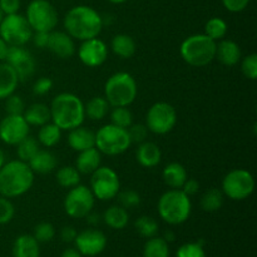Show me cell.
Instances as JSON below:
<instances>
[{"label":"cell","mask_w":257,"mask_h":257,"mask_svg":"<svg viewBox=\"0 0 257 257\" xmlns=\"http://www.w3.org/2000/svg\"><path fill=\"white\" fill-rule=\"evenodd\" d=\"M103 18L99 13L87 5L72 8L64 17L65 32L73 38L83 40L97 38L103 29Z\"/></svg>","instance_id":"obj_1"},{"label":"cell","mask_w":257,"mask_h":257,"mask_svg":"<svg viewBox=\"0 0 257 257\" xmlns=\"http://www.w3.org/2000/svg\"><path fill=\"white\" fill-rule=\"evenodd\" d=\"M35 173L20 160L5 162L0 167V196L17 198L25 195L34 183Z\"/></svg>","instance_id":"obj_2"},{"label":"cell","mask_w":257,"mask_h":257,"mask_svg":"<svg viewBox=\"0 0 257 257\" xmlns=\"http://www.w3.org/2000/svg\"><path fill=\"white\" fill-rule=\"evenodd\" d=\"M50 108V122L62 131H70L83 124L85 119L84 103L73 93H59L53 98Z\"/></svg>","instance_id":"obj_3"},{"label":"cell","mask_w":257,"mask_h":257,"mask_svg":"<svg viewBox=\"0 0 257 257\" xmlns=\"http://www.w3.org/2000/svg\"><path fill=\"white\" fill-rule=\"evenodd\" d=\"M158 215L170 225H181L190 218L192 212L191 198L182 190L166 191L157 203Z\"/></svg>","instance_id":"obj_4"},{"label":"cell","mask_w":257,"mask_h":257,"mask_svg":"<svg viewBox=\"0 0 257 257\" xmlns=\"http://www.w3.org/2000/svg\"><path fill=\"white\" fill-rule=\"evenodd\" d=\"M216 47L217 43L206 34H193L183 40L180 54L191 67H206L216 59Z\"/></svg>","instance_id":"obj_5"},{"label":"cell","mask_w":257,"mask_h":257,"mask_svg":"<svg viewBox=\"0 0 257 257\" xmlns=\"http://www.w3.org/2000/svg\"><path fill=\"white\" fill-rule=\"evenodd\" d=\"M137 82L127 72L110 75L104 84V98L110 107H130L137 98Z\"/></svg>","instance_id":"obj_6"},{"label":"cell","mask_w":257,"mask_h":257,"mask_svg":"<svg viewBox=\"0 0 257 257\" xmlns=\"http://www.w3.org/2000/svg\"><path fill=\"white\" fill-rule=\"evenodd\" d=\"M131 145L132 142L128 136V131L112 123L100 127L95 133V148L102 155H122L131 147Z\"/></svg>","instance_id":"obj_7"},{"label":"cell","mask_w":257,"mask_h":257,"mask_svg":"<svg viewBox=\"0 0 257 257\" xmlns=\"http://www.w3.org/2000/svg\"><path fill=\"white\" fill-rule=\"evenodd\" d=\"M221 191L232 201H243L255 191V178L247 170L236 168L223 177Z\"/></svg>","instance_id":"obj_8"},{"label":"cell","mask_w":257,"mask_h":257,"mask_svg":"<svg viewBox=\"0 0 257 257\" xmlns=\"http://www.w3.org/2000/svg\"><path fill=\"white\" fill-rule=\"evenodd\" d=\"M32 35L33 30L24 15L19 13L4 15L0 23V37L9 47H24Z\"/></svg>","instance_id":"obj_9"},{"label":"cell","mask_w":257,"mask_h":257,"mask_svg":"<svg viewBox=\"0 0 257 257\" xmlns=\"http://www.w3.org/2000/svg\"><path fill=\"white\" fill-rule=\"evenodd\" d=\"M90 191L95 200L110 201L120 191V181L117 172L107 166H100L90 175Z\"/></svg>","instance_id":"obj_10"},{"label":"cell","mask_w":257,"mask_h":257,"mask_svg":"<svg viewBox=\"0 0 257 257\" xmlns=\"http://www.w3.org/2000/svg\"><path fill=\"white\" fill-rule=\"evenodd\" d=\"M27 18L33 32L50 33L58 24V13L48 0H32L27 8Z\"/></svg>","instance_id":"obj_11"},{"label":"cell","mask_w":257,"mask_h":257,"mask_svg":"<svg viewBox=\"0 0 257 257\" xmlns=\"http://www.w3.org/2000/svg\"><path fill=\"white\" fill-rule=\"evenodd\" d=\"M177 124V112L167 102H157L150 107L146 114V127L155 135H167Z\"/></svg>","instance_id":"obj_12"},{"label":"cell","mask_w":257,"mask_h":257,"mask_svg":"<svg viewBox=\"0 0 257 257\" xmlns=\"http://www.w3.org/2000/svg\"><path fill=\"white\" fill-rule=\"evenodd\" d=\"M95 197L89 187L84 185H77L69 188L64 197V211L72 218H84L94 207Z\"/></svg>","instance_id":"obj_13"},{"label":"cell","mask_w":257,"mask_h":257,"mask_svg":"<svg viewBox=\"0 0 257 257\" xmlns=\"http://www.w3.org/2000/svg\"><path fill=\"white\" fill-rule=\"evenodd\" d=\"M29 131L23 114H7L0 120V140L8 146H17L29 135Z\"/></svg>","instance_id":"obj_14"},{"label":"cell","mask_w":257,"mask_h":257,"mask_svg":"<svg viewBox=\"0 0 257 257\" xmlns=\"http://www.w3.org/2000/svg\"><path fill=\"white\" fill-rule=\"evenodd\" d=\"M4 62L14 68L20 82L30 79L37 68L34 57L24 47H9Z\"/></svg>","instance_id":"obj_15"},{"label":"cell","mask_w":257,"mask_h":257,"mask_svg":"<svg viewBox=\"0 0 257 257\" xmlns=\"http://www.w3.org/2000/svg\"><path fill=\"white\" fill-rule=\"evenodd\" d=\"M78 58L85 67H100L108 59L107 44L98 37L83 40L78 48Z\"/></svg>","instance_id":"obj_16"},{"label":"cell","mask_w":257,"mask_h":257,"mask_svg":"<svg viewBox=\"0 0 257 257\" xmlns=\"http://www.w3.org/2000/svg\"><path fill=\"white\" fill-rule=\"evenodd\" d=\"M77 250L82 255L95 256L99 255L107 246V237L104 233L95 228H87L78 233L74 240Z\"/></svg>","instance_id":"obj_17"},{"label":"cell","mask_w":257,"mask_h":257,"mask_svg":"<svg viewBox=\"0 0 257 257\" xmlns=\"http://www.w3.org/2000/svg\"><path fill=\"white\" fill-rule=\"evenodd\" d=\"M47 49H49L60 59H69L75 54V50H77L74 39L67 32H58V30H53L49 33Z\"/></svg>","instance_id":"obj_18"},{"label":"cell","mask_w":257,"mask_h":257,"mask_svg":"<svg viewBox=\"0 0 257 257\" xmlns=\"http://www.w3.org/2000/svg\"><path fill=\"white\" fill-rule=\"evenodd\" d=\"M68 145L75 152H82V151L89 150L95 147V133L90 131L89 128H85L79 125L77 128L68 131Z\"/></svg>","instance_id":"obj_19"},{"label":"cell","mask_w":257,"mask_h":257,"mask_svg":"<svg viewBox=\"0 0 257 257\" xmlns=\"http://www.w3.org/2000/svg\"><path fill=\"white\" fill-rule=\"evenodd\" d=\"M216 58L221 64L226 65V67H233V65L238 64L242 58L240 45L230 39L220 40L217 42V47H216Z\"/></svg>","instance_id":"obj_20"},{"label":"cell","mask_w":257,"mask_h":257,"mask_svg":"<svg viewBox=\"0 0 257 257\" xmlns=\"http://www.w3.org/2000/svg\"><path fill=\"white\" fill-rule=\"evenodd\" d=\"M136 160L142 167L153 168L160 165L162 161V152L156 143L145 141L138 145L136 151Z\"/></svg>","instance_id":"obj_21"},{"label":"cell","mask_w":257,"mask_h":257,"mask_svg":"<svg viewBox=\"0 0 257 257\" xmlns=\"http://www.w3.org/2000/svg\"><path fill=\"white\" fill-rule=\"evenodd\" d=\"M20 80L17 72L7 62H0V100L14 94Z\"/></svg>","instance_id":"obj_22"},{"label":"cell","mask_w":257,"mask_h":257,"mask_svg":"<svg viewBox=\"0 0 257 257\" xmlns=\"http://www.w3.org/2000/svg\"><path fill=\"white\" fill-rule=\"evenodd\" d=\"M102 163V153L95 147L79 152L75 160V168L80 175H92Z\"/></svg>","instance_id":"obj_23"},{"label":"cell","mask_w":257,"mask_h":257,"mask_svg":"<svg viewBox=\"0 0 257 257\" xmlns=\"http://www.w3.org/2000/svg\"><path fill=\"white\" fill-rule=\"evenodd\" d=\"M30 170L38 175H47L53 172L58 165L57 157L48 150H39L28 162Z\"/></svg>","instance_id":"obj_24"},{"label":"cell","mask_w":257,"mask_h":257,"mask_svg":"<svg viewBox=\"0 0 257 257\" xmlns=\"http://www.w3.org/2000/svg\"><path fill=\"white\" fill-rule=\"evenodd\" d=\"M25 122L29 127H42L50 122V108L44 103H33L23 112Z\"/></svg>","instance_id":"obj_25"},{"label":"cell","mask_w":257,"mask_h":257,"mask_svg":"<svg viewBox=\"0 0 257 257\" xmlns=\"http://www.w3.org/2000/svg\"><path fill=\"white\" fill-rule=\"evenodd\" d=\"M162 178L163 182H165L170 188L181 190L183 183H185L186 180L188 178V175L186 168L183 167L181 163L171 162L163 168Z\"/></svg>","instance_id":"obj_26"},{"label":"cell","mask_w":257,"mask_h":257,"mask_svg":"<svg viewBox=\"0 0 257 257\" xmlns=\"http://www.w3.org/2000/svg\"><path fill=\"white\" fill-rule=\"evenodd\" d=\"M39 242L34 236L22 235L14 241L13 245V256L14 257H39Z\"/></svg>","instance_id":"obj_27"},{"label":"cell","mask_w":257,"mask_h":257,"mask_svg":"<svg viewBox=\"0 0 257 257\" xmlns=\"http://www.w3.org/2000/svg\"><path fill=\"white\" fill-rule=\"evenodd\" d=\"M110 49L117 57L122 59H130L136 54L137 45L135 39L128 34H117L112 38Z\"/></svg>","instance_id":"obj_28"},{"label":"cell","mask_w":257,"mask_h":257,"mask_svg":"<svg viewBox=\"0 0 257 257\" xmlns=\"http://www.w3.org/2000/svg\"><path fill=\"white\" fill-rule=\"evenodd\" d=\"M102 218L107 223V226H109L110 228H114V230H123L130 222V215H128L127 210L119 205L108 207L105 212L103 213Z\"/></svg>","instance_id":"obj_29"},{"label":"cell","mask_w":257,"mask_h":257,"mask_svg":"<svg viewBox=\"0 0 257 257\" xmlns=\"http://www.w3.org/2000/svg\"><path fill=\"white\" fill-rule=\"evenodd\" d=\"M62 132L58 125H55L53 122H48L39 127L38 131V142L40 146L45 148H52L57 146L62 140Z\"/></svg>","instance_id":"obj_30"},{"label":"cell","mask_w":257,"mask_h":257,"mask_svg":"<svg viewBox=\"0 0 257 257\" xmlns=\"http://www.w3.org/2000/svg\"><path fill=\"white\" fill-rule=\"evenodd\" d=\"M109 103L104 97H93L84 104L85 117L90 120H102L109 113Z\"/></svg>","instance_id":"obj_31"},{"label":"cell","mask_w":257,"mask_h":257,"mask_svg":"<svg viewBox=\"0 0 257 257\" xmlns=\"http://www.w3.org/2000/svg\"><path fill=\"white\" fill-rule=\"evenodd\" d=\"M80 173L75 166H63L55 173L57 183L63 188H72L80 183Z\"/></svg>","instance_id":"obj_32"},{"label":"cell","mask_w":257,"mask_h":257,"mask_svg":"<svg viewBox=\"0 0 257 257\" xmlns=\"http://www.w3.org/2000/svg\"><path fill=\"white\" fill-rule=\"evenodd\" d=\"M225 202V195L218 188H210L201 197V208L206 212H216L221 210Z\"/></svg>","instance_id":"obj_33"},{"label":"cell","mask_w":257,"mask_h":257,"mask_svg":"<svg viewBox=\"0 0 257 257\" xmlns=\"http://www.w3.org/2000/svg\"><path fill=\"white\" fill-rule=\"evenodd\" d=\"M17 156L18 160L23 161V162H29L30 158L40 150V145L38 140L33 136L28 135L27 137L23 138L17 146Z\"/></svg>","instance_id":"obj_34"},{"label":"cell","mask_w":257,"mask_h":257,"mask_svg":"<svg viewBox=\"0 0 257 257\" xmlns=\"http://www.w3.org/2000/svg\"><path fill=\"white\" fill-rule=\"evenodd\" d=\"M227 30L228 25L222 18H211L205 25V34L212 40H215L216 43L225 39Z\"/></svg>","instance_id":"obj_35"},{"label":"cell","mask_w":257,"mask_h":257,"mask_svg":"<svg viewBox=\"0 0 257 257\" xmlns=\"http://www.w3.org/2000/svg\"><path fill=\"white\" fill-rule=\"evenodd\" d=\"M143 257H170L168 242L156 236L150 238L143 248Z\"/></svg>","instance_id":"obj_36"},{"label":"cell","mask_w":257,"mask_h":257,"mask_svg":"<svg viewBox=\"0 0 257 257\" xmlns=\"http://www.w3.org/2000/svg\"><path fill=\"white\" fill-rule=\"evenodd\" d=\"M135 227L142 237L152 238L157 235L160 226H158L157 221L151 216H141L135 222Z\"/></svg>","instance_id":"obj_37"},{"label":"cell","mask_w":257,"mask_h":257,"mask_svg":"<svg viewBox=\"0 0 257 257\" xmlns=\"http://www.w3.org/2000/svg\"><path fill=\"white\" fill-rule=\"evenodd\" d=\"M110 123L127 130L133 123L132 112L128 109V107H113L110 112Z\"/></svg>","instance_id":"obj_38"},{"label":"cell","mask_w":257,"mask_h":257,"mask_svg":"<svg viewBox=\"0 0 257 257\" xmlns=\"http://www.w3.org/2000/svg\"><path fill=\"white\" fill-rule=\"evenodd\" d=\"M118 202H119V206H122L125 210H131V208H136L137 206L141 205V198L140 193L135 190H125L122 191V192H118L117 195Z\"/></svg>","instance_id":"obj_39"},{"label":"cell","mask_w":257,"mask_h":257,"mask_svg":"<svg viewBox=\"0 0 257 257\" xmlns=\"http://www.w3.org/2000/svg\"><path fill=\"white\" fill-rule=\"evenodd\" d=\"M241 72L247 79L256 80L257 78V54L251 53L246 57L241 58Z\"/></svg>","instance_id":"obj_40"},{"label":"cell","mask_w":257,"mask_h":257,"mask_svg":"<svg viewBox=\"0 0 257 257\" xmlns=\"http://www.w3.org/2000/svg\"><path fill=\"white\" fill-rule=\"evenodd\" d=\"M34 238L38 242H49L54 238V226L49 222H40L34 227Z\"/></svg>","instance_id":"obj_41"},{"label":"cell","mask_w":257,"mask_h":257,"mask_svg":"<svg viewBox=\"0 0 257 257\" xmlns=\"http://www.w3.org/2000/svg\"><path fill=\"white\" fill-rule=\"evenodd\" d=\"M177 257H206V253L202 243L190 242L185 243L178 248Z\"/></svg>","instance_id":"obj_42"},{"label":"cell","mask_w":257,"mask_h":257,"mask_svg":"<svg viewBox=\"0 0 257 257\" xmlns=\"http://www.w3.org/2000/svg\"><path fill=\"white\" fill-rule=\"evenodd\" d=\"M127 131L132 145L133 143L140 145V143L145 142V141L147 140L148 132H150L148 128L146 127V124H142V123H137V124L132 123V124L127 128Z\"/></svg>","instance_id":"obj_43"},{"label":"cell","mask_w":257,"mask_h":257,"mask_svg":"<svg viewBox=\"0 0 257 257\" xmlns=\"http://www.w3.org/2000/svg\"><path fill=\"white\" fill-rule=\"evenodd\" d=\"M5 100V112L7 114H23L25 109L24 100L20 95L12 94L7 98Z\"/></svg>","instance_id":"obj_44"},{"label":"cell","mask_w":257,"mask_h":257,"mask_svg":"<svg viewBox=\"0 0 257 257\" xmlns=\"http://www.w3.org/2000/svg\"><path fill=\"white\" fill-rule=\"evenodd\" d=\"M15 215V208L10 198L0 196V225H7L13 220Z\"/></svg>","instance_id":"obj_45"},{"label":"cell","mask_w":257,"mask_h":257,"mask_svg":"<svg viewBox=\"0 0 257 257\" xmlns=\"http://www.w3.org/2000/svg\"><path fill=\"white\" fill-rule=\"evenodd\" d=\"M53 80L48 77H42L33 85V94L34 95H45L52 90Z\"/></svg>","instance_id":"obj_46"},{"label":"cell","mask_w":257,"mask_h":257,"mask_svg":"<svg viewBox=\"0 0 257 257\" xmlns=\"http://www.w3.org/2000/svg\"><path fill=\"white\" fill-rule=\"evenodd\" d=\"M222 4L226 10L231 13H240L247 8L250 0H222Z\"/></svg>","instance_id":"obj_47"},{"label":"cell","mask_w":257,"mask_h":257,"mask_svg":"<svg viewBox=\"0 0 257 257\" xmlns=\"http://www.w3.org/2000/svg\"><path fill=\"white\" fill-rule=\"evenodd\" d=\"M0 9L4 15L15 14L20 9V0H0Z\"/></svg>","instance_id":"obj_48"},{"label":"cell","mask_w":257,"mask_h":257,"mask_svg":"<svg viewBox=\"0 0 257 257\" xmlns=\"http://www.w3.org/2000/svg\"><path fill=\"white\" fill-rule=\"evenodd\" d=\"M33 44L39 49H45L48 47V40H49V33L47 32H33L32 39Z\"/></svg>","instance_id":"obj_49"},{"label":"cell","mask_w":257,"mask_h":257,"mask_svg":"<svg viewBox=\"0 0 257 257\" xmlns=\"http://www.w3.org/2000/svg\"><path fill=\"white\" fill-rule=\"evenodd\" d=\"M181 190H182L188 197H191V196H195L196 193L200 191V183L196 180H193V178H187L186 182L183 183L182 187H181Z\"/></svg>","instance_id":"obj_50"},{"label":"cell","mask_w":257,"mask_h":257,"mask_svg":"<svg viewBox=\"0 0 257 257\" xmlns=\"http://www.w3.org/2000/svg\"><path fill=\"white\" fill-rule=\"evenodd\" d=\"M77 235V231H75V228L72 227V226H65V227H63L62 231H60V238H62V241H64V242H74Z\"/></svg>","instance_id":"obj_51"},{"label":"cell","mask_w":257,"mask_h":257,"mask_svg":"<svg viewBox=\"0 0 257 257\" xmlns=\"http://www.w3.org/2000/svg\"><path fill=\"white\" fill-rule=\"evenodd\" d=\"M84 218H87L88 223H89V225H92V226L98 225V223L100 222V220H102V217H100V216L98 215V213H93V212L88 213V215L85 216Z\"/></svg>","instance_id":"obj_52"},{"label":"cell","mask_w":257,"mask_h":257,"mask_svg":"<svg viewBox=\"0 0 257 257\" xmlns=\"http://www.w3.org/2000/svg\"><path fill=\"white\" fill-rule=\"evenodd\" d=\"M8 49H9V45L3 40V38L0 37V62H4L5 58H7Z\"/></svg>","instance_id":"obj_53"},{"label":"cell","mask_w":257,"mask_h":257,"mask_svg":"<svg viewBox=\"0 0 257 257\" xmlns=\"http://www.w3.org/2000/svg\"><path fill=\"white\" fill-rule=\"evenodd\" d=\"M62 257H82V255H80L79 251L75 250V248H67V250L63 252Z\"/></svg>","instance_id":"obj_54"},{"label":"cell","mask_w":257,"mask_h":257,"mask_svg":"<svg viewBox=\"0 0 257 257\" xmlns=\"http://www.w3.org/2000/svg\"><path fill=\"white\" fill-rule=\"evenodd\" d=\"M162 238L166 241V242H172V241H175L176 236H175V233H173V231L167 230L165 232V236H163Z\"/></svg>","instance_id":"obj_55"},{"label":"cell","mask_w":257,"mask_h":257,"mask_svg":"<svg viewBox=\"0 0 257 257\" xmlns=\"http://www.w3.org/2000/svg\"><path fill=\"white\" fill-rule=\"evenodd\" d=\"M4 163H5V153H4V151L0 148V167H2Z\"/></svg>","instance_id":"obj_56"},{"label":"cell","mask_w":257,"mask_h":257,"mask_svg":"<svg viewBox=\"0 0 257 257\" xmlns=\"http://www.w3.org/2000/svg\"><path fill=\"white\" fill-rule=\"evenodd\" d=\"M109 3H112V4H123V3H125L127 0H108Z\"/></svg>","instance_id":"obj_57"},{"label":"cell","mask_w":257,"mask_h":257,"mask_svg":"<svg viewBox=\"0 0 257 257\" xmlns=\"http://www.w3.org/2000/svg\"><path fill=\"white\" fill-rule=\"evenodd\" d=\"M3 18H4V13H3V12H2V9H0V23H2Z\"/></svg>","instance_id":"obj_58"}]
</instances>
